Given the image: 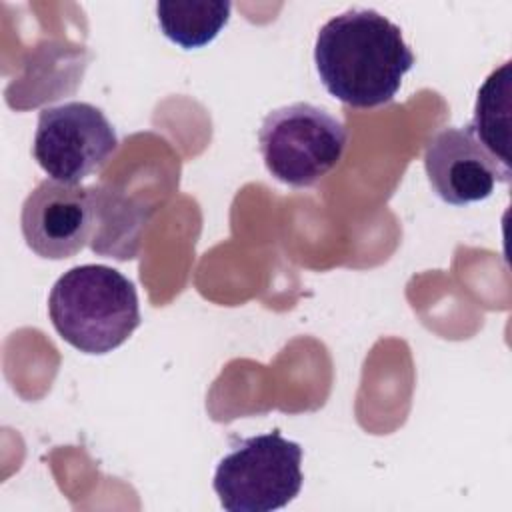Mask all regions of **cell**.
Here are the masks:
<instances>
[{
    "label": "cell",
    "mask_w": 512,
    "mask_h": 512,
    "mask_svg": "<svg viewBox=\"0 0 512 512\" xmlns=\"http://www.w3.org/2000/svg\"><path fill=\"white\" fill-rule=\"evenodd\" d=\"M414 60L400 26L370 8H352L330 18L314 44L320 82L352 108L392 102Z\"/></svg>",
    "instance_id": "obj_1"
},
{
    "label": "cell",
    "mask_w": 512,
    "mask_h": 512,
    "mask_svg": "<svg viewBox=\"0 0 512 512\" xmlns=\"http://www.w3.org/2000/svg\"><path fill=\"white\" fill-rule=\"evenodd\" d=\"M48 314L60 338L84 354L112 352L140 326L134 284L104 264L64 272L50 290Z\"/></svg>",
    "instance_id": "obj_2"
},
{
    "label": "cell",
    "mask_w": 512,
    "mask_h": 512,
    "mask_svg": "<svg viewBox=\"0 0 512 512\" xmlns=\"http://www.w3.org/2000/svg\"><path fill=\"white\" fill-rule=\"evenodd\" d=\"M346 140L344 124L308 102L268 112L258 130L268 172L294 188H306L324 178L342 160Z\"/></svg>",
    "instance_id": "obj_3"
},
{
    "label": "cell",
    "mask_w": 512,
    "mask_h": 512,
    "mask_svg": "<svg viewBox=\"0 0 512 512\" xmlns=\"http://www.w3.org/2000/svg\"><path fill=\"white\" fill-rule=\"evenodd\" d=\"M302 448L278 430L240 440L216 466L214 492L228 512H272L302 488Z\"/></svg>",
    "instance_id": "obj_4"
},
{
    "label": "cell",
    "mask_w": 512,
    "mask_h": 512,
    "mask_svg": "<svg viewBox=\"0 0 512 512\" xmlns=\"http://www.w3.org/2000/svg\"><path fill=\"white\" fill-rule=\"evenodd\" d=\"M116 150V130L94 104L72 100L40 110L32 152L52 180L80 184L100 172Z\"/></svg>",
    "instance_id": "obj_5"
},
{
    "label": "cell",
    "mask_w": 512,
    "mask_h": 512,
    "mask_svg": "<svg viewBox=\"0 0 512 512\" xmlns=\"http://www.w3.org/2000/svg\"><path fill=\"white\" fill-rule=\"evenodd\" d=\"M98 224L96 186L42 180L24 200L20 226L32 252L48 260L78 254L94 240Z\"/></svg>",
    "instance_id": "obj_6"
},
{
    "label": "cell",
    "mask_w": 512,
    "mask_h": 512,
    "mask_svg": "<svg viewBox=\"0 0 512 512\" xmlns=\"http://www.w3.org/2000/svg\"><path fill=\"white\" fill-rule=\"evenodd\" d=\"M424 168L434 194L452 206L486 200L498 182L506 184L512 176L488 154L470 124L434 134L424 150Z\"/></svg>",
    "instance_id": "obj_7"
},
{
    "label": "cell",
    "mask_w": 512,
    "mask_h": 512,
    "mask_svg": "<svg viewBox=\"0 0 512 512\" xmlns=\"http://www.w3.org/2000/svg\"><path fill=\"white\" fill-rule=\"evenodd\" d=\"M232 4L226 0H162L156 18L162 34L184 50L212 42L230 20Z\"/></svg>",
    "instance_id": "obj_8"
},
{
    "label": "cell",
    "mask_w": 512,
    "mask_h": 512,
    "mask_svg": "<svg viewBox=\"0 0 512 512\" xmlns=\"http://www.w3.org/2000/svg\"><path fill=\"white\" fill-rule=\"evenodd\" d=\"M472 130L488 154L510 170V62L494 70L478 90Z\"/></svg>",
    "instance_id": "obj_9"
}]
</instances>
